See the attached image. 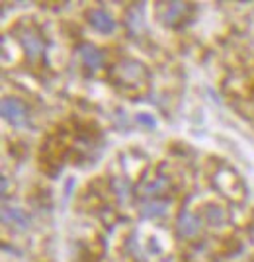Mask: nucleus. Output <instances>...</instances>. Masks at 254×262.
<instances>
[{
    "label": "nucleus",
    "mask_w": 254,
    "mask_h": 262,
    "mask_svg": "<svg viewBox=\"0 0 254 262\" xmlns=\"http://www.w3.org/2000/svg\"><path fill=\"white\" fill-rule=\"evenodd\" d=\"M147 69L137 61H122L120 65L113 69L111 78H113V84L118 88H122L125 92H139L141 88H145L147 84Z\"/></svg>",
    "instance_id": "1"
},
{
    "label": "nucleus",
    "mask_w": 254,
    "mask_h": 262,
    "mask_svg": "<svg viewBox=\"0 0 254 262\" xmlns=\"http://www.w3.org/2000/svg\"><path fill=\"white\" fill-rule=\"evenodd\" d=\"M194 14V8L186 2H168L158 10V20L165 26H180Z\"/></svg>",
    "instance_id": "2"
},
{
    "label": "nucleus",
    "mask_w": 254,
    "mask_h": 262,
    "mask_svg": "<svg viewBox=\"0 0 254 262\" xmlns=\"http://www.w3.org/2000/svg\"><path fill=\"white\" fill-rule=\"evenodd\" d=\"M2 116H4V120L10 121L16 127H22L28 123V110L20 100L16 98L2 100Z\"/></svg>",
    "instance_id": "3"
},
{
    "label": "nucleus",
    "mask_w": 254,
    "mask_h": 262,
    "mask_svg": "<svg viewBox=\"0 0 254 262\" xmlns=\"http://www.w3.org/2000/svg\"><path fill=\"white\" fill-rule=\"evenodd\" d=\"M20 41H22L24 51H26L30 61H37L43 55L45 45L41 41V35L35 32V30H32V28H26L24 30L22 35H20Z\"/></svg>",
    "instance_id": "4"
},
{
    "label": "nucleus",
    "mask_w": 254,
    "mask_h": 262,
    "mask_svg": "<svg viewBox=\"0 0 254 262\" xmlns=\"http://www.w3.org/2000/svg\"><path fill=\"white\" fill-rule=\"evenodd\" d=\"M176 229L180 237L192 239V237H196L199 233V229H201V219H199V215L192 213V211H182V213L178 215Z\"/></svg>",
    "instance_id": "5"
},
{
    "label": "nucleus",
    "mask_w": 254,
    "mask_h": 262,
    "mask_svg": "<svg viewBox=\"0 0 254 262\" xmlns=\"http://www.w3.org/2000/svg\"><path fill=\"white\" fill-rule=\"evenodd\" d=\"M168 188H170V182L163 178V176H158V178H151V180H143L139 188H137V192H139V196L145 198V200H155V196H160V194H165L168 192Z\"/></svg>",
    "instance_id": "6"
},
{
    "label": "nucleus",
    "mask_w": 254,
    "mask_h": 262,
    "mask_svg": "<svg viewBox=\"0 0 254 262\" xmlns=\"http://www.w3.org/2000/svg\"><path fill=\"white\" fill-rule=\"evenodd\" d=\"M78 55H80L84 67L90 69V71H98V69L104 67V53L100 51L98 47H94V45L82 43L78 47Z\"/></svg>",
    "instance_id": "7"
},
{
    "label": "nucleus",
    "mask_w": 254,
    "mask_h": 262,
    "mask_svg": "<svg viewBox=\"0 0 254 262\" xmlns=\"http://www.w3.org/2000/svg\"><path fill=\"white\" fill-rule=\"evenodd\" d=\"M88 22L100 33H111L116 30V22L104 10H100V8H94V10L88 12Z\"/></svg>",
    "instance_id": "8"
},
{
    "label": "nucleus",
    "mask_w": 254,
    "mask_h": 262,
    "mask_svg": "<svg viewBox=\"0 0 254 262\" xmlns=\"http://www.w3.org/2000/svg\"><path fill=\"white\" fill-rule=\"evenodd\" d=\"M166 209H168V202L165 200H145L141 204V215L147 219L158 217V215H165Z\"/></svg>",
    "instance_id": "9"
},
{
    "label": "nucleus",
    "mask_w": 254,
    "mask_h": 262,
    "mask_svg": "<svg viewBox=\"0 0 254 262\" xmlns=\"http://www.w3.org/2000/svg\"><path fill=\"white\" fill-rule=\"evenodd\" d=\"M2 217H4V219H12V221H14L16 225H20L22 229H26V227L30 225V219H28V215H26L24 211H20V209H4Z\"/></svg>",
    "instance_id": "10"
},
{
    "label": "nucleus",
    "mask_w": 254,
    "mask_h": 262,
    "mask_svg": "<svg viewBox=\"0 0 254 262\" xmlns=\"http://www.w3.org/2000/svg\"><path fill=\"white\" fill-rule=\"evenodd\" d=\"M207 215H210L211 223H221L223 219H225V213H223V209H219V208H210Z\"/></svg>",
    "instance_id": "11"
},
{
    "label": "nucleus",
    "mask_w": 254,
    "mask_h": 262,
    "mask_svg": "<svg viewBox=\"0 0 254 262\" xmlns=\"http://www.w3.org/2000/svg\"><path fill=\"white\" fill-rule=\"evenodd\" d=\"M137 121H139L141 125H145V127H155V120H153L149 114H139V116H137Z\"/></svg>",
    "instance_id": "12"
},
{
    "label": "nucleus",
    "mask_w": 254,
    "mask_h": 262,
    "mask_svg": "<svg viewBox=\"0 0 254 262\" xmlns=\"http://www.w3.org/2000/svg\"><path fill=\"white\" fill-rule=\"evenodd\" d=\"M6 188H8V180L6 176H2V194H6Z\"/></svg>",
    "instance_id": "13"
}]
</instances>
